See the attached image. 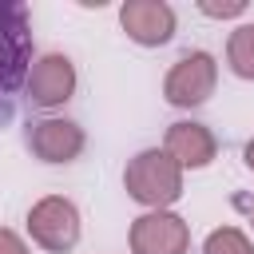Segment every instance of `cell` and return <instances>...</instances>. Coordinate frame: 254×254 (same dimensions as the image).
<instances>
[{
    "mask_svg": "<svg viewBox=\"0 0 254 254\" xmlns=\"http://www.w3.org/2000/svg\"><path fill=\"white\" fill-rule=\"evenodd\" d=\"M123 187H127V194H131L135 202H143V206H151V210H167L171 202L183 198V167H179L167 151L151 147V151H139V155L127 163Z\"/></svg>",
    "mask_w": 254,
    "mask_h": 254,
    "instance_id": "obj_1",
    "label": "cell"
},
{
    "mask_svg": "<svg viewBox=\"0 0 254 254\" xmlns=\"http://www.w3.org/2000/svg\"><path fill=\"white\" fill-rule=\"evenodd\" d=\"M32 64V16L20 0H0V95L28 79Z\"/></svg>",
    "mask_w": 254,
    "mask_h": 254,
    "instance_id": "obj_2",
    "label": "cell"
},
{
    "mask_svg": "<svg viewBox=\"0 0 254 254\" xmlns=\"http://www.w3.org/2000/svg\"><path fill=\"white\" fill-rule=\"evenodd\" d=\"M28 234L48 254H67L79 242V210L64 194H44L28 210Z\"/></svg>",
    "mask_w": 254,
    "mask_h": 254,
    "instance_id": "obj_3",
    "label": "cell"
},
{
    "mask_svg": "<svg viewBox=\"0 0 254 254\" xmlns=\"http://www.w3.org/2000/svg\"><path fill=\"white\" fill-rule=\"evenodd\" d=\"M218 83V64L210 52H187L183 60L171 64L167 79H163V95L171 107H198L214 95Z\"/></svg>",
    "mask_w": 254,
    "mask_h": 254,
    "instance_id": "obj_4",
    "label": "cell"
},
{
    "mask_svg": "<svg viewBox=\"0 0 254 254\" xmlns=\"http://www.w3.org/2000/svg\"><path fill=\"white\" fill-rule=\"evenodd\" d=\"M190 226L171 210H147L131 222V254H187Z\"/></svg>",
    "mask_w": 254,
    "mask_h": 254,
    "instance_id": "obj_5",
    "label": "cell"
},
{
    "mask_svg": "<svg viewBox=\"0 0 254 254\" xmlns=\"http://www.w3.org/2000/svg\"><path fill=\"white\" fill-rule=\"evenodd\" d=\"M119 24H123V32L135 40V44H143V48H159V44H167L171 36H175V8L167 4V0H123V8H119Z\"/></svg>",
    "mask_w": 254,
    "mask_h": 254,
    "instance_id": "obj_6",
    "label": "cell"
},
{
    "mask_svg": "<svg viewBox=\"0 0 254 254\" xmlns=\"http://www.w3.org/2000/svg\"><path fill=\"white\" fill-rule=\"evenodd\" d=\"M75 91V64L60 52H48L28 71V99L36 107H60Z\"/></svg>",
    "mask_w": 254,
    "mask_h": 254,
    "instance_id": "obj_7",
    "label": "cell"
},
{
    "mask_svg": "<svg viewBox=\"0 0 254 254\" xmlns=\"http://www.w3.org/2000/svg\"><path fill=\"white\" fill-rule=\"evenodd\" d=\"M83 127L71 119H36L28 127V147L44 163H71L83 151Z\"/></svg>",
    "mask_w": 254,
    "mask_h": 254,
    "instance_id": "obj_8",
    "label": "cell"
},
{
    "mask_svg": "<svg viewBox=\"0 0 254 254\" xmlns=\"http://www.w3.org/2000/svg\"><path fill=\"white\" fill-rule=\"evenodd\" d=\"M163 151H167L183 171H187V167L198 171V167H206V163L214 159L218 143H214L210 127H202V123H194V119H183V123H171V127H167Z\"/></svg>",
    "mask_w": 254,
    "mask_h": 254,
    "instance_id": "obj_9",
    "label": "cell"
},
{
    "mask_svg": "<svg viewBox=\"0 0 254 254\" xmlns=\"http://www.w3.org/2000/svg\"><path fill=\"white\" fill-rule=\"evenodd\" d=\"M226 64L238 79H254V24H238L226 40Z\"/></svg>",
    "mask_w": 254,
    "mask_h": 254,
    "instance_id": "obj_10",
    "label": "cell"
},
{
    "mask_svg": "<svg viewBox=\"0 0 254 254\" xmlns=\"http://www.w3.org/2000/svg\"><path fill=\"white\" fill-rule=\"evenodd\" d=\"M202 254H254V242L238 230V226H218L206 234Z\"/></svg>",
    "mask_w": 254,
    "mask_h": 254,
    "instance_id": "obj_11",
    "label": "cell"
},
{
    "mask_svg": "<svg viewBox=\"0 0 254 254\" xmlns=\"http://www.w3.org/2000/svg\"><path fill=\"white\" fill-rule=\"evenodd\" d=\"M198 12H202V16H214V20H226V16H242V12H246V0H226V4L198 0Z\"/></svg>",
    "mask_w": 254,
    "mask_h": 254,
    "instance_id": "obj_12",
    "label": "cell"
},
{
    "mask_svg": "<svg viewBox=\"0 0 254 254\" xmlns=\"http://www.w3.org/2000/svg\"><path fill=\"white\" fill-rule=\"evenodd\" d=\"M0 254H32V250H28V242H24L16 230L0 226Z\"/></svg>",
    "mask_w": 254,
    "mask_h": 254,
    "instance_id": "obj_13",
    "label": "cell"
},
{
    "mask_svg": "<svg viewBox=\"0 0 254 254\" xmlns=\"http://www.w3.org/2000/svg\"><path fill=\"white\" fill-rule=\"evenodd\" d=\"M242 155H246V167H250V171H254V139H250V143H246V151H242Z\"/></svg>",
    "mask_w": 254,
    "mask_h": 254,
    "instance_id": "obj_14",
    "label": "cell"
},
{
    "mask_svg": "<svg viewBox=\"0 0 254 254\" xmlns=\"http://www.w3.org/2000/svg\"><path fill=\"white\" fill-rule=\"evenodd\" d=\"M250 218H254V206H250Z\"/></svg>",
    "mask_w": 254,
    "mask_h": 254,
    "instance_id": "obj_15",
    "label": "cell"
}]
</instances>
